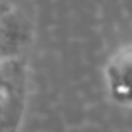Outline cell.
Here are the masks:
<instances>
[{"label":"cell","mask_w":132,"mask_h":132,"mask_svg":"<svg viewBox=\"0 0 132 132\" xmlns=\"http://www.w3.org/2000/svg\"><path fill=\"white\" fill-rule=\"evenodd\" d=\"M105 83L115 103L132 109V46L117 51L109 59Z\"/></svg>","instance_id":"cell-1"},{"label":"cell","mask_w":132,"mask_h":132,"mask_svg":"<svg viewBox=\"0 0 132 132\" xmlns=\"http://www.w3.org/2000/svg\"><path fill=\"white\" fill-rule=\"evenodd\" d=\"M29 41V26L20 15L9 12L0 19V63L12 61Z\"/></svg>","instance_id":"cell-2"},{"label":"cell","mask_w":132,"mask_h":132,"mask_svg":"<svg viewBox=\"0 0 132 132\" xmlns=\"http://www.w3.org/2000/svg\"><path fill=\"white\" fill-rule=\"evenodd\" d=\"M9 12H12V7L9 4V0H0V19L4 15H7Z\"/></svg>","instance_id":"cell-3"}]
</instances>
